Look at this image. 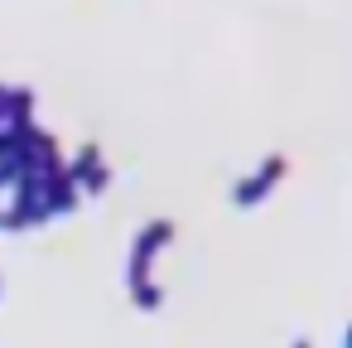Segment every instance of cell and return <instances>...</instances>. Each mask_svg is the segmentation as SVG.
Listing matches in <instances>:
<instances>
[{
  "label": "cell",
  "mask_w": 352,
  "mask_h": 348,
  "mask_svg": "<svg viewBox=\"0 0 352 348\" xmlns=\"http://www.w3.org/2000/svg\"><path fill=\"white\" fill-rule=\"evenodd\" d=\"M0 126L30 131L34 126V92L30 88H0Z\"/></svg>",
  "instance_id": "4"
},
{
  "label": "cell",
  "mask_w": 352,
  "mask_h": 348,
  "mask_svg": "<svg viewBox=\"0 0 352 348\" xmlns=\"http://www.w3.org/2000/svg\"><path fill=\"white\" fill-rule=\"evenodd\" d=\"M15 179H20V170H15V165H0V189L15 184Z\"/></svg>",
  "instance_id": "5"
},
{
  "label": "cell",
  "mask_w": 352,
  "mask_h": 348,
  "mask_svg": "<svg viewBox=\"0 0 352 348\" xmlns=\"http://www.w3.org/2000/svg\"><path fill=\"white\" fill-rule=\"evenodd\" d=\"M174 232H179L174 218H150V223H140V232L126 247V295L140 314H155L164 305V285L155 280V261L174 242Z\"/></svg>",
  "instance_id": "1"
},
{
  "label": "cell",
  "mask_w": 352,
  "mask_h": 348,
  "mask_svg": "<svg viewBox=\"0 0 352 348\" xmlns=\"http://www.w3.org/2000/svg\"><path fill=\"white\" fill-rule=\"evenodd\" d=\"M285 174H289V155L270 150V155H261V160H256V170H246V174H236V179H232L227 203H232V208H261V203L285 184Z\"/></svg>",
  "instance_id": "2"
},
{
  "label": "cell",
  "mask_w": 352,
  "mask_h": 348,
  "mask_svg": "<svg viewBox=\"0 0 352 348\" xmlns=\"http://www.w3.org/2000/svg\"><path fill=\"white\" fill-rule=\"evenodd\" d=\"M68 174H73V184L82 189V198H97V194H107V184H111V170H107V160H102V145H92V141L68 160Z\"/></svg>",
  "instance_id": "3"
},
{
  "label": "cell",
  "mask_w": 352,
  "mask_h": 348,
  "mask_svg": "<svg viewBox=\"0 0 352 348\" xmlns=\"http://www.w3.org/2000/svg\"><path fill=\"white\" fill-rule=\"evenodd\" d=\"M289 348H314V343H309V338H294V343H289Z\"/></svg>",
  "instance_id": "7"
},
{
  "label": "cell",
  "mask_w": 352,
  "mask_h": 348,
  "mask_svg": "<svg viewBox=\"0 0 352 348\" xmlns=\"http://www.w3.org/2000/svg\"><path fill=\"white\" fill-rule=\"evenodd\" d=\"M342 348H352V324H347V329H342Z\"/></svg>",
  "instance_id": "6"
}]
</instances>
